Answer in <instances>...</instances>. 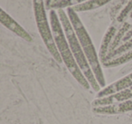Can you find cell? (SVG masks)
Wrapping results in <instances>:
<instances>
[{
  "label": "cell",
  "instance_id": "obj_1",
  "mask_svg": "<svg viewBox=\"0 0 132 124\" xmlns=\"http://www.w3.org/2000/svg\"><path fill=\"white\" fill-rule=\"evenodd\" d=\"M50 21H51V27L55 44H56L57 49H58L61 57H62V63L65 64L71 74L79 82L80 85L82 86L85 90H90V82H88L81 70L80 69L78 64L76 63V60L72 55L70 45H69L68 40H67L65 34H64L59 16L54 10H51V12H50Z\"/></svg>",
  "mask_w": 132,
  "mask_h": 124
},
{
  "label": "cell",
  "instance_id": "obj_2",
  "mask_svg": "<svg viewBox=\"0 0 132 124\" xmlns=\"http://www.w3.org/2000/svg\"><path fill=\"white\" fill-rule=\"evenodd\" d=\"M67 15L71 21L72 27H73L75 34L78 37L80 44L81 45L83 52L85 53L87 60H88L90 66L93 72L94 75L96 77L98 83L100 84L101 88H105L106 86V81L104 78L102 69H101V61L99 58V55L97 53L94 47V44L87 32L86 28L84 27L83 24L81 23L79 16L77 15L76 11L73 9V7H67Z\"/></svg>",
  "mask_w": 132,
  "mask_h": 124
},
{
  "label": "cell",
  "instance_id": "obj_3",
  "mask_svg": "<svg viewBox=\"0 0 132 124\" xmlns=\"http://www.w3.org/2000/svg\"><path fill=\"white\" fill-rule=\"evenodd\" d=\"M58 16L61 23H62L66 38L68 40L69 45H70L71 50L72 52V55H73L74 58L76 60V63L78 64L80 69L81 70L84 76L88 80V82H90V87L94 91L99 92L101 90V87L98 83L95 75H94L93 72H92V68L90 66V64H89L88 60H87L86 56H85V53L83 52L82 48H81V45L80 44L79 40H78V37L75 34V31H74L73 27H72V24H71V21L68 17V15L65 13V11L62 8H60V9H58Z\"/></svg>",
  "mask_w": 132,
  "mask_h": 124
},
{
  "label": "cell",
  "instance_id": "obj_4",
  "mask_svg": "<svg viewBox=\"0 0 132 124\" xmlns=\"http://www.w3.org/2000/svg\"><path fill=\"white\" fill-rule=\"evenodd\" d=\"M44 3L45 2H44V0H33L35 22H36V26L38 28L39 34L42 37V40L44 41L49 53L58 64H62V57H61L60 53L55 44L52 27L48 22L47 17H46Z\"/></svg>",
  "mask_w": 132,
  "mask_h": 124
},
{
  "label": "cell",
  "instance_id": "obj_5",
  "mask_svg": "<svg viewBox=\"0 0 132 124\" xmlns=\"http://www.w3.org/2000/svg\"><path fill=\"white\" fill-rule=\"evenodd\" d=\"M0 20H1V24L5 27L9 29L10 31H12L14 34L18 35L22 39L27 41V42H32L33 41L31 35L24 27H22L15 19L12 18L7 13H6L3 9L1 10V19Z\"/></svg>",
  "mask_w": 132,
  "mask_h": 124
},
{
  "label": "cell",
  "instance_id": "obj_6",
  "mask_svg": "<svg viewBox=\"0 0 132 124\" xmlns=\"http://www.w3.org/2000/svg\"><path fill=\"white\" fill-rule=\"evenodd\" d=\"M92 111L95 113H98V114L106 115L122 114V113L129 112V111H132V99L108 106L93 107L92 108Z\"/></svg>",
  "mask_w": 132,
  "mask_h": 124
},
{
  "label": "cell",
  "instance_id": "obj_7",
  "mask_svg": "<svg viewBox=\"0 0 132 124\" xmlns=\"http://www.w3.org/2000/svg\"><path fill=\"white\" fill-rule=\"evenodd\" d=\"M131 86H132V73L128 74L127 76L118 80L117 82H113L110 85L101 89L97 93V99L110 96V95H112L114 93L119 92V91H123L125 89H128V88L131 87Z\"/></svg>",
  "mask_w": 132,
  "mask_h": 124
},
{
  "label": "cell",
  "instance_id": "obj_8",
  "mask_svg": "<svg viewBox=\"0 0 132 124\" xmlns=\"http://www.w3.org/2000/svg\"><path fill=\"white\" fill-rule=\"evenodd\" d=\"M132 99V86L128 89H125L119 92L114 93L112 95L103 98L95 99L92 102V106L93 107H101V106H108L111 104H115L118 102H124L127 100Z\"/></svg>",
  "mask_w": 132,
  "mask_h": 124
},
{
  "label": "cell",
  "instance_id": "obj_9",
  "mask_svg": "<svg viewBox=\"0 0 132 124\" xmlns=\"http://www.w3.org/2000/svg\"><path fill=\"white\" fill-rule=\"evenodd\" d=\"M116 27L111 26L107 30L106 34H105L104 37L102 39V42L101 44V48L99 51V58L101 63H104L106 61V58L108 56L109 50H110V46L112 43V40L116 35Z\"/></svg>",
  "mask_w": 132,
  "mask_h": 124
},
{
  "label": "cell",
  "instance_id": "obj_10",
  "mask_svg": "<svg viewBox=\"0 0 132 124\" xmlns=\"http://www.w3.org/2000/svg\"><path fill=\"white\" fill-rule=\"evenodd\" d=\"M110 1V0H89L87 2L76 5V6H72V7H73V9L76 12L87 11V10H92L98 7H101V6L106 5Z\"/></svg>",
  "mask_w": 132,
  "mask_h": 124
},
{
  "label": "cell",
  "instance_id": "obj_11",
  "mask_svg": "<svg viewBox=\"0 0 132 124\" xmlns=\"http://www.w3.org/2000/svg\"><path fill=\"white\" fill-rule=\"evenodd\" d=\"M129 28H130V24H128V23H125V24L123 25L122 27H121L120 29H119V31H118V33L116 34L115 37L113 38L111 44H110V46L109 53H112V52H113L114 50L117 49L118 46H119V44L120 43V41L123 40V38L125 37L126 34L128 33V32L130 30ZM109 53H108V55H109Z\"/></svg>",
  "mask_w": 132,
  "mask_h": 124
},
{
  "label": "cell",
  "instance_id": "obj_12",
  "mask_svg": "<svg viewBox=\"0 0 132 124\" xmlns=\"http://www.w3.org/2000/svg\"><path fill=\"white\" fill-rule=\"evenodd\" d=\"M131 60H132V50H130V51L125 53L124 55L118 56L117 58H113L111 60L106 61L102 64L105 67H115V66H119L123 64H126V63L129 62Z\"/></svg>",
  "mask_w": 132,
  "mask_h": 124
},
{
  "label": "cell",
  "instance_id": "obj_13",
  "mask_svg": "<svg viewBox=\"0 0 132 124\" xmlns=\"http://www.w3.org/2000/svg\"><path fill=\"white\" fill-rule=\"evenodd\" d=\"M131 48H132V38L130 39V40H128V41H126V42H125L123 44L119 45V47H118L116 50H114L112 53H109L108 56H107V58H106V61L111 60V59H113L115 56L119 55H121V53H125V52L128 51V50H130ZM106 61H105V62H106Z\"/></svg>",
  "mask_w": 132,
  "mask_h": 124
},
{
  "label": "cell",
  "instance_id": "obj_14",
  "mask_svg": "<svg viewBox=\"0 0 132 124\" xmlns=\"http://www.w3.org/2000/svg\"><path fill=\"white\" fill-rule=\"evenodd\" d=\"M131 12H132V0H130L129 2L128 3V5L124 7V9H123L122 11L120 12V14L119 15V17H118V21H119V22H122V21L128 17V14L129 13L131 14Z\"/></svg>",
  "mask_w": 132,
  "mask_h": 124
},
{
  "label": "cell",
  "instance_id": "obj_15",
  "mask_svg": "<svg viewBox=\"0 0 132 124\" xmlns=\"http://www.w3.org/2000/svg\"><path fill=\"white\" fill-rule=\"evenodd\" d=\"M131 37H132V28L129 30V31L128 32V33L126 34V35H125V37H124V38H123V41H124V42H126V41L130 40V39H131Z\"/></svg>",
  "mask_w": 132,
  "mask_h": 124
},
{
  "label": "cell",
  "instance_id": "obj_16",
  "mask_svg": "<svg viewBox=\"0 0 132 124\" xmlns=\"http://www.w3.org/2000/svg\"><path fill=\"white\" fill-rule=\"evenodd\" d=\"M52 3H53V0H45V5H46V8H50Z\"/></svg>",
  "mask_w": 132,
  "mask_h": 124
},
{
  "label": "cell",
  "instance_id": "obj_17",
  "mask_svg": "<svg viewBox=\"0 0 132 124\" xmlns=\"http://www.w3.org/2000/svg\"><path fill=\"white\" fill-rule=\"evenodd\" d=\"M57 2H58V0H53V3H52V5L54 4V3H57ZM52 5H51V6H52ZM50 7H51V6H50Z\"/></svg>",
  "mask_w": 132,
  "mask_h": 124
},
{
  "label": "cell",
  "instance_id": "obj_18",
  "mask_svg": "<svg viewBox=\"0 0 132 124\" xmlns=\"http://www.w3.org/2000/svg\"><path fill=\"white\" fill-rule=\"evenodd\" d=\"M130 17L132 18V12H131V14H130Z\"/></svg>",
  "mask_w": 132,
  "mask_h": 124
},
{
  "label": "cell",
  "instance_id": "obj_19",
  "mask_svg": "<svg viewBox=\"0 0 132 124\" xmlns=\"http://www.w3.org/2000/svg\"><path fill=\"white\" fill-rule=\"evenodd\" d=\"M131 117H132V113H131Z\"/></svg>",
  "mask_w": 132,
  "mask_h": 124
}]
</instances>
